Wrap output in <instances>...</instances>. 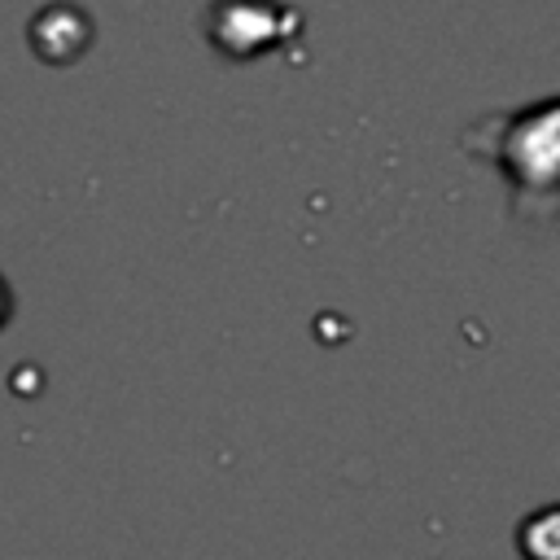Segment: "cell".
<instances>
[{
  "label": "cell",
  "instance_id": "obj_1",
  "mask_svg": "<svg viewBox=\"0 0 560 560\" xmlns=\"http://www.w3.org/2000/svg\"><path fill=\"white\" fill-rule=\"evenodd\" d=\"M486 131H494V162L512 175L516 192H538L551 201V175H556V105L542 101L538 109H516L508 118H486Z\"/></svg>",
  "mask_w": 560,
  "mask_h": 560
},
{
  "label": "cell",
  "instance_id": "obj_2",
  "mask_svg": "<svg viewBox=\"0 0 560 560\" xmlns=\"http://www.w3.org/2000/svg\"><path fill=\"white\" fill-rule=\"evenodd\" d=\"M206 18V35L228 57H258L271 39H284V26H293V18L271 0H219Z\"/></svg>",
  "mask_w": 560,
  "mask_h": 560
},
{
  "label": "cell",
  "instance_id": "obj_3",
  "mask_svg": "<svg viewBox=\"0 0 560 560\" xmlns=\"http://www.w3.org/2000/svg\"><path fill=\"white\" fill-rule=\"evenodd\" d=\"M31 31H35V35H52V31H57V39L39 44V57H44V61H74V57L88 48V39H92V26H88L83 9H74V4H48V9L35 18Z\"/></svg>",
  "mask_w": 560,
  "mask_h": 560
}]
</instances>
